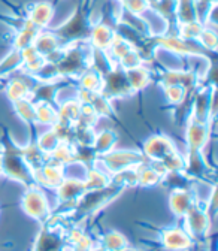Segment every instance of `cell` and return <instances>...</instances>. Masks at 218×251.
<instances>
[{"label":"cell","mask_w":218,"mask_h":251,"mask_svg":"<svg viewBox=\"0 0 218 251\" xmlns=\"http://www.w3.org/2000/svg\"><path fill=\"white\" fill-rule=\"evenodd\" d=\"M91 23L88 20V14L87 9H84L82 6H79L66 23H63L60 27H57L54 30V35L58 38L61 47H63V42L69 44H75V42H82L85 39L90 38V31H91Z\"/></svg>","instance_id":"cell-1"},{"label":"cell","mask_w":218,"mask_h":251,"mask_svg":"<svg viewBox=\"0 0 218 251\" xmlns=\"http://www.w3.org/2000/svg\"><path fill=\"white\" fill-rule=\"evenodd\" d=\"M91 47L82 42L69 44L63 48L60 60L55 63L60 75H81L87 71V61L91 60Z\"/></svg>","instance_id":"cell-2"},{"label":"cell","mask_w":218,"mask_h":251,"mask_svg":"<svg viewBox=\"0 0 218 251\" xmlns=\"http://www.w3.org/2000/svg\"><path fill=\"white\" fill-rule=\"evenodd\" d=\"M0 168H2V174L8 175L9 178L28 184L35 181L33 171L25 162L23 151L17 150L15 147H8L5 152L0 157Z\"/></svg>","instance_id":"cell-3"},{"label":"cell","mask_w":218,"mask_h":251,"mask_svg":"<svg viewBox=\"0 0 218 251\" xmlns=\"http://www.w3.org/2000/svg\"><path fill=\"white\" fill-rule=\"evenodd\" d=\"M100 163L105 168L102 171L106 172L112 178V175H115L121 171L133 169V168L142 165V155L136 154L133 151H109L102 155Z\"/></svg>","instance_id":"cell-4"},{"label":"cell","mask_w":218,"mask_h":251,"mask_svg":"<svg viewBox=\"0 0 218 251\" xmlns=\"http://www.w3.org/2000/svg\"><path fill=\"white\" fill-rule=\"evenodd\" d=\"M184 230L194 238H202L208 233L209 226H211V217L208 212V206H203L202 203H194L189 212L184 217Z\"/></svg>","instance_id":"cell-5"},{"label":"cell","mask_w":218,"mask_h":251,"mask_svg":"<svg viewBox=\"0 0 218 251\" xmlns=\"http://www.w3.org/2000/svg\"><path fill=\"white\" fill-rule=\"evenodd\" d=\"M102 94L106 99L111 98H122L130 94L133 90L127 81L126 76V71L117 68V69H111L108 74H103L102 76Z\"/></svg>","instance_id":"cell-6"},{"label":"cell","mask_w":218,"mask_h":251,"mask_svg":"<svg viewBox=\"0 0 218 251\" xmlns=\"http://www.w3.org/2000/svg\"><path fill=\"white\" fill-rule=\"evenodd\" d=\"M23 208L27 215L33 217L36 220H41V222L47 220L51 214V209H49L45 195L42 193V190H39L36 187L28 188L25 192V195L23 198Z\"/></svg>","instance_id":"cell-7"},{"label":"cell","mask_w":218,"mask_h":251,"mask_svg":"<svg viewBox=\"0 0 218 251\" xmlns=\"http://www.w3.org/2000/svg\"><path fill=\"white\" fill-rule=\"evenodd\" d=\"M162 244L168 251H189L193 247V239L182 227H172L163 232Z\"/></svg>","instance_id":"cell-8"},{"label":"cell","mask_w":218,"mask_h":251,"mask_svg":"<svg viewBox=\"0 0 218 251\" xmlns=\"http://www.w3.org/2000/svg\"><path fill=\"white\" fill-rule=\"evenodd\" d=\"M145 154L154 162H163L166 157L175 152L172 141L166 136H152L145 142Z\"/></svg>","instance_id":"cell-9"},{"label":"cell","mask_w":218,"mask_h":251,"mask_svg":"<svg viewBox=\"0 0 218 251\" xmlns=\"http://www.w3.org/2000/svg\"><path fill=\"white\" fill-rule=\"evenodd\" d=\"M85 192V182L75 178H65L57 187V195L60 202H76Z\"/></svg>","instance_id":"cell-10"},{"label":"cell","mask_w":218,"mask_h":251,"mask_svg":"<svg viewBox=\"0 0 218 251\" xmlns=\"http://www.w3.org/2000/svg\"><path fill=\"white\" fill-rule=\"evenodd\" d=\"M208 123H202L192 118L189 129H187V144H189L190 151H202V148L208 142Z\"/></svg>","instance_id":"cell-11"},{"label":"cell","mask_w":218,"mask_h":251,"mask_svg":"<svg viewBox=\"0 0 218 251\" xmlns=\"http://www.w3.org/2000/svg\"><path fill=\"white\" fill-rule=\"evenodd\" d=\"M194 203H196L194 195L187 190V188H175V190L170 192L169 205L176 217H184Z\"/></svg>","instance_id":"cell-12"},{"label":"cell","mask_w":218,"mask_h":251,"mask_svg":"<svg viewBox=\"0 0 218 251\" xmlns=\"http://www.w3.org/2000/svg\"><path fill=\"white\" fill-rule=\"evenodd\" d=\"M115 38V31L108 24H96L90 31V47L96 51H108Z\"/></svg>","instance_id":"cell-13"},{"label":"cell","mask_w":218,"mask_h":251,"mask_svg":"<svg viewBox=\"0 0 218 251\" xmlns=\"http://www.w3.org/2000/svg\"><path fill=\"white\" fill-rule=\"evenodd\" d=\"M155 42H157L159 47H162L163 50H166L169 52H176L181 55L199 54V51L190 44V41H185L179 36H160Z\"/></svg>","instance_id":"cell-14"},{"label":"cell","mask_w":218,"mask_h":251,"mask_svg":"<svg viewBox=\"0 0 218 251\" xmlns=\"http://www.w3.org/2000/svg\"><path fill=\"white\" fill-rule=\"evenodd\" d=\"M41 31V28L38 25H35L30 20H27L23 25V28L17 33L15 41H14V50L21 51L27 47H32L35 42V38L38 36V33Z\"/></svg>","instance_id":"cell-15"},{"label":"cell","mask_w":218,"mask_h":251,"mask_svg":"<svg viewBox=\"0 0 218 251\" xmlns=\"http://www.w3.org/2000/svg\"><path fill=\"white\" fill-rule=\"evenodd\" d=\"M33 47L41 55L47 57L51 52H54L55 50L61 48V44H60L58 38L54 35V31H42V33L39 31L38 36L35 38Z\"/></svg>","instance_id":"cell-16"},{"label":"cell","mask_w":218,"mask_h":251,"mask_svg":"<svg viewBox=\"0 0 218 251\" xmlns=\"http://www.w3.org/2000/svg\"><path fill=\"white\" fill-rule=\"evenodd\" d=\"M52 14H54V8H52L51 3L38 2L36 5L32 6V9H30L28 20L32 21L35 25H38L39 28H42V27H47L51 23Z\"/></svg>","instance_id":"cell-17"},{"label":"cell","mask_w":218,"mask_h":251,"mask_svg":"<svg viewBox=\"0 0 218 251\" xmlns=\"http://www.w3.org/2000/svg\"><path fill=\"white\" fill-rule=\"evenodd\" d=\"M63 241H65V235L58 233L55 229L49 232L44 230L42 235L39 236L36 251H60L61 245H63Z\"/></svg>","instance_id":"cell-18"},{"label":"cell","mask_w":218,"mask_h":251,"mask_svg":"<svg viewBox=\"0 0 218 251\" xmlns=\"http://www.w3.org/2000/svg\"><path fill=\"white\" fill-rule=\"evenodd\" d=\"M178 23H192V21H199L197 20V12H196V2L194 0H178L176 6V15Z\"/></svg>","instance_id":"cell-19"},{"label":"cell","mask_w":218,"mask_h":251,"mask_svg":"<svg viewBox=\"0 0 218 251\" xmlns=\"http://www.w3.org/2000/svg\"><path fill=\"white\" fill-rule=\"evenodd\" d=\"M127 247H129V242L126 236H122L117 230H111L102 238V248L105 251H121Z\"/></svg>","instance_id":"cell-20"},{"label":"cell","mask_w":218,"mask_h":251,"mask_svg":"<svg viewBox=\"0 0 218 251\" xmlns=\"http://www.w3.org/2000/svg\"><path fill=\"white\" fill-rule=\"evenodd\" d=\"M115 142H117L115 133L106 130V132H102L100 135H97L95 138V142H93V150H95L96 154H102L103 155V154L109 152L114 148Z\"/></svg>","instance_id":"cell-21"},{"label":"cell","mask_w":218,"mask_h":251,"mask_svg":"<svg viewBox=\"0 0 218 251\" xmlns=\"http://www.w3.org/2000/svg\"><path fill=\"white\" fill-rule=\"evenodd\" d=\"M126 76H127V81L132 87V90H139V88H144L146 84H148V78H149V72L141 65L138 68H133V69H129L126 71Z\"/></svg>","instance_id":"cell-22"},{"label":"cell","mask_w":218,"mask_h":251,"mask_svg":"<svg viewBox=\"0 0 218 251\" xmlns=\"http://www.w3.org/2000/svg\"><path fill=\"white\" fill-rule=\"evenodd\" d=\"M149 6L155 11L159 17L165 20H170L172 17L176 15V6H178V0H154Z\"/></svg>","instance_id":"cell-23"},{"label":"cell","mask_w":218,"mask_h":251,"mask_svg":"<svg viewBox=\"0 0 218 251\" xmlns=\"http://www.w3.org/2000/svg\"><path fill=\"white\" fill-rule=\"evenodd\" d=\"M202 21H192V23H182L179 24V38L185 41H197L202 30H203Z\"/></svg>","instance_id":"cell-24"},{"label":"cell","mask_w":218,"mask_h":251,"mask_svg":"<svg viewBox=\"0 0 218 251\" xmlns=\"http://www.w3.org/2000/svg\"><path fill=\"white\" fill-rule=\"evenodd\" d=\"M81 85L82 90L96 93L102 87V75L95 71H85L84 74H81Z\"/></svg>","instance_id":"cell-25"},{"label":"cell","mask_w":218,"mask_h":251,"mask_svg":"<svg viewBox=\"0 0 218 251\" xmlns=\"http://www.w3.org/2000/svg\"><path fill=\"white\" fill-rule=\"evenodd\" d=\"M132 50H133V45H132L129 41L124 39V38L118 36V35H115V38H114L111 47L108 48V51H109V52L112 54V57L117 58V60L122 58L127 52H130Z\"/></svg>","instance_id":"cell-26"},{"label":"cell","mask_w":218,"mask_h":251,"mask_svg":"<svg viewBox=\"0 0 218 251\" xmlns=\"http://www.w3.org/2000/svg\"><path fill=\"white\" fill-rule=\"evenodd\" d=\"M6 93H8V96H9L14 102H18V100L27 99L28 85H27V82H24V81H21V79H14V81L9 82Z\"/></svg>","instance_id":"cell-27"},{"label":"cell","mask_w":218,"mask_h":251,"mask_svg":"<svg viewBox=\"0 0 218 251\" xmlns=\"http://www.w3.org/2000/svg\"><path fill=\"white\" fill-rule=\"evenodd\" d=\"M136 176H138V182L141 185H154V184H157L163 176L155 171V168H141L138 169L136 168Z\"/></svg>","instance_id":"cell-28"},{"label":"cell","mask_w":218,"mask_h":251,"mask_svg":"<svg viewBox=\"0 0 218 251\" xmlns=\"http://www.w3.org/2000/svg\"><path fill=\"white\" fill-rule=\"evenodd\" d=\"M60 141H61V139H60L58 133H57L55 130H49V132L42 133V136H41L39 141H38V148H39L42 152H45V154H51V152L54 151V148L58 145Z\"/></svg>","instance_id":"cell-29"},{"label":"cell","mask_w":218,"mask_h":251,"mask_svg":"<svg viewBox=\"0 0 218 251\" xmlns=\"http://www.w3.org/2000/svg\"><path fill=\"white\" fill-rule=\"evenodd\" d=\"M35 118L42 124H55L57 114L48 103H39L35 106Z\"/></svg>","instance_id":"cell-30"},{"label":"cell","mask_w":218,"mask_h":251,"mask_svg":"<svg viewBox=\"0 0 218 251\" xmlns=\"http://www.w3.org/2000/svg\"><path fill=\"white\" fill-rule=\"evenodd\" d=\"M20 65H23V58H21V52L14 50L2 63H0V76L6 75L8 72H12L14 69H17Z\"/></svg>","instance_id":"cell-31"},{"label":"cell","mask_w":218,"mask_h":251,"mask_svg":"<svg viewBox=\"0 0 218 251\" xmlns=\"http://www.w3.org/2000/svg\"><path fill=\"white\" fill-rule=\"evenodd\" d=\"M15 108H17L18 115L23 120H25V121H36V118H35V105L30 100H27V99L18 100V102H15Z\"/></svg>","instance_id":"cell-32"},{"label":"cell","mask_w":218,"mask_h":251,"mask_svg":"<svg viewBox=\"0 0 218 251\" xmlns=\"http://www.w3.org/2000/svg\"><path fill=\"white\" fill-rule=\"evenodd\" d=\"M142 57L141 54L136 51V50H132L130 52H127L122 58H120V68L124 69V71H129V69H133V68H138L142 65Z\"/></svg>","instance_id":"cell-33"},{"label":"cell","mask_w":218,"mask_h":251,"mask_svg":"<svg viewBox=\"0 0 218 251\" xmlns=\"http://www.w3.org/2000/svg\"><path fill=\"white\" fill-rule=\"evenodd\" d=\"M122 6L127 12H130L133 15H142L149 8V3L146 0H124Z\"/></svg>","instance_id":"cell-34"},{"label":"cell","mask_w":218,"mask_h":251,"mask_svg":"<svg viewBox=\"0 0 218 251\" xmlns=\"http://www.w3.org/2000/svg\"><path fill=\"white\" fill-rule=\"evenodd\" d=\"M197 41L206 50H211V51H215L217 50V42H218L217 41V35H215V31H212L208 27H203V30H202V33H200V36H199Z\"/></svg>","instance_id":"cell-35"},{"label":"cell","mask_w":218,"mask_h":251,"mask_svg":"<svg viewBox=\"0 0 218 251\" xmlns=\"http://www.w3.org/2000/svg\"><path fill=\"white\" fill-rule=\"evenodd\" d=\"M166 88V96L172 103H179L184 100L187 90L182 88L181 85H170V87H165Z\"/></svg>","instance_id":"cell-36"},{"label":"cell","mask_w":218,"mask_h":251,"mask_svg":"<svg viewBox=\"0 0 218 251\" xmlns=\"http://www.w3.org/2000/svg\"><path fill=\"white\" fill-rule=\"evenodd\" d=\"M85 233L79 229V227H73V229H71V232L68 233V236H66V239L73 245V244H76L82 236H84Z\"/></svg>","instance_id":"cell-37"},{"label":"cell","mask_w":218,"mask_h":251,"mask_svg":"<svg viewBox=\"0 0 218 251\" xmlns=\"http://www.w3.org/2000/svg\"><path fill=\"white\" fill-rule=\"evenodd\" d=\"M90 251H105V250H103L102 247H93V248H91Z\"/></svg>","instance_id":"cell-38"},{"label":"cell","mask_w":218,"mask_h":251,"mask_svg":"<svg viewBox=\"0 0 218 251\" xmlns=\"http://www.w3.org/2000/svg\"><path fill=\"white\" fill-rule=\"evenodd\" d=\"M205 2H209V3H215V0H205Z\"/></svg>","instance_id":"cell-39"},{"label":"cell","mask_w":218,"mask_h":251,"mask_svg":"<svg viewBox=\"0 0 218 251\" xmlns=\"http://www.w3.org/2000/svg\"><path fill=\"white\" fill-rule=\"evenodd\" d=\"M146 2H148V3H152V2H154V0H146Z\"/></svg>","instance_id":"cell-40"},{"label":"cell","mask_w":218,"mask_h":251,"mask_svg":"<svg viewBox=\"0 0 218 251\" xmlns=\"http://www.w3.org/2000/svg\"><path fill=\"white\" fill-rule=\"evenodd\" d=\"M117 2H120V3H122V2H124V0H117Z\"/></svg>","instance_id":"cell-41"},{"label":"cell","mask_w":218,"mask_h":251,"mask_svg":"<svg viewBox=\"0 0 218 251\" xmlns=\"http://www.w3.org/2000/svg\"><path fill=\"white\" fill-rule=\"evenodd\" d=\"M0 174H2V168H0Z\"/></svg>","instance_id":"cell-42"}]
</instances>
